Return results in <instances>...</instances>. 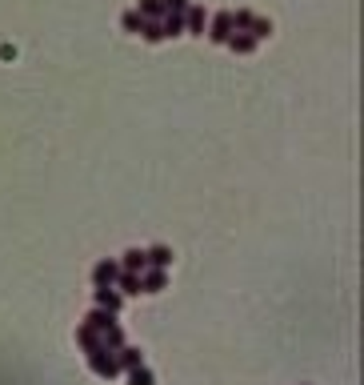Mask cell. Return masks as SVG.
<instances>
[{
    "mask_svg": "<svg viewBox=\"0 0 364 385\" xmlns=\"http://www.w3.org/2000/svg\"><path fill=\"white\" fill-rule=\"evenodd\" d=\"M164 285H168V269H148L141 273V293H164Z\"/></svg>",
    "mask_w": 364,
    "mask_h": 385,
    "instance_id": "obj_6",
    "label": "cell"
},
{
    "mask_svg": "<svg viewBox=\"0 0 364 385\" xmlns=\"http://www.w3.org/2000/svg\"><path fill=\"white\" fill-rule=\"evenodd\" d=\"M224 45L232 48V52H240V56H248V52H256V45H260V40H256L253 32H232Z\"/></svg>",
    "mask_w": 364,
    "mask_h": 385,
    "instance_id": "obj_8",
    "label": "cell"
},
{
    "mask_svg": "<svg viewBox=\"0 0 364 385\" xmlns=\"http://www.w3.org/2000/svg\"><path fill=\"white\" fill-rule=\"evenodd\" d=\"M256 36V40H269L272 36V20H260V16H253V29H248Z\"/></svg>",
    "mask_w": 364,
    "mask_h": 385,
    "instance_id": "obj_21",
    "label": "cell"
},
{
    "mask_svg": "<svg viewBox=\"0 0 364 385\" xmlns=\"http://www.w3.org/2000/svg\"><path fill=\"white\" fill-rule=\"evenodd\" d=\"M136 36H144L148 45H160V40H164V29H160V20H144Z\"/></svg>",
    "mask_w": 364,
    "mask_h": 385,
    "instance_id": "obj_16",
    "label": "cell"
},
{
    "mask_svg": "<svg viewBox=\"0 0 364 385\" xmlns=\"http://www.w3.org/2000/svg\"><path fill=\"white\" fill-rule=\"evenodd\" d=\"M228 36H232V8H221V13L208 20V40H212V45H224Z\"/></svg>",
    "mask_w": 364,
    "mask_h": 385,
    "instance_id": "obj_2",
    "label": "cell"
},
{
    "mask_svg": "<svg viewBox=\"0 0 364 385\" xmlns=\"http://www.w3.org/2000/svg\"><path fill=\"white\" fill-rule=\"evenodd\" d=\"M141 24H144V16L136 13V8H128V13L120 16V29L125 32H141Z\"/></svg>",
    "mask_w": 364,
    "mask_h": 385,
    "instance_id": "obj_19",
    "label": "cell"
},
{
    "mask_svg": "<svg viewBox=\"0 0 364 385\" xmlns=\"http://www.w3.org/2000/svg\"><path fill=\"white\" fill-rule=\"evenodd\" d=\"M160 29H164V40L184 36V13H164L160 16Z\"/></svg>",
    "mask_w": 364,
    "mask_h": 385,
    "instance_id": "obj_10",
    "label": "cell"
},
{
    "mask_svg": "<svg viewBox=\"0 0 364 385\" xmlns=\"http://www.w3.org/2000/svg\"><path fill=\"white\" fill-rule=\"evenodd\" d=\"M120 269H128V273H144V269H148L144 249H125V253H120Z\"/></svg>",
    "mask_w": 364,
    "mask_h": 385,
    "instance_id": "obj_9",
    "label": "cell"
},
{
    "mask_svg": "<svg viewBox=\"0 0 364 385\" xmlns=\"http://www.w3.org/2000/svg\"><path fill=\"white\" fill-rule=\"evenodd\" d=\"M88 369H93L96 377H104V382H112L116 373H120V365H116V349H93L88 353Z\"/></svg>",
    "mask_w": 364,
    "mask_h": 385,
    "instance_id": "obj_1",
    "label": "cell"
},
{
    "mask_svg": "<svg viewBox=\"0 0 364 385\" xmlns=\"http://www.w3.org/2000/svg\"><path fill=\"white\" fill-rule=\"evenodd\" d=\"M84 325H88V329H96V333H104L109 325H116V313L96 305V309H88V313H84Z\"/></svg>",
    "mask_w": 364,
    "mask_h": 385,
    "instance_id": "obj_7",
    "label": "cell"
},
{
    "mask_svg": "<svg viewBox=\"0 0 364 385\" xmlns=\"http://www.w3.org/2000/svg\"><path fill=\"white\" fill-rule=\"evenodd\" d=\"M136 13H141L144 20H160V16H164V4H160V0H136Z\"/></svg>",
    "mask_w": 364,
    "mask_h": 385,
    "instance_id": "obj_17",
    "label": "cell"
},
{
    "mask_svg": "<svg viewBox=\"0 0 364 385\" xmlns=\"http://www.w3.org/2000/svg\"><path fill=\"white\" fill-rule=\"evenodd\" d=\"M112 289H116L120 297H141V273L120 269V273H116V281H112Z\"/></svg>",
    "mask_w": 364,
    "mask_h": 385,
    "instance_id": "obj_5",
    "label": "cell"
},
{
    "mask_svg": "<svg viewBox=\"0 0 364 385\" xmlns=\"http://www.w3.org/2000/svg\"><path fill=\"white\" fill-rule=\"evenodd\" d=\"M253 29V13H248V8H237V13H232V32H248Z\"/></svg>",
    "mask_w": 364,
    "mask_h": 385,
    "instance_id": "obj_20",
    "label": "cell"
},
{
    "mask_svg": "<svg viewBox=\"0 0 364 385\" xmlns=\"http://www.w3.org/2000/svg\"><path fill=\"white\" fill-rule=\"evenodd\" d=\"M116 365L128 373V369L144 365V353H141V349H132V345H120V349H116Z\"/></svg>",
    "mask_w": 364,
    "mask_h": 385,
    "instance_id": "obj_13",
    "label": "cell"
},
{
    "mask_svg": "<svg viewBox=\"0 0 364 385\" xmlns=\"http://www.w3.org/2000/svg\"><path fill=\"white\" fill-rule=\"evenodd\" d=\"M116 273H120V261H112V257L96 261L93 265V289H109L112 281H116Z\"/></svg>",
    "mask_w": 364,
    "mask_h": 385,
    "instance_id": "obj_3",
    "label": "cell"
},
{
    "mask_svg": "<svg viewBox=\"0 0 364 385\" xmlns=\"http://www.w3.org/2000/svg\"><path fill=\"white\" fill-rule=\"evenodd\" d=\"M205 24H208L205 4H189L184 8V36H205Z\"/></svg>",
    "mask_w": 364,
    "mask_h": 385,
    "instance_id": "obj_4",
    "label": "cell"
},
{
    "mask_svg": "<svg viewBox=\"0 0 364 385\" xmlns=\"http://www.w3.org/2000/svg\"><path fill=\"white\" fill-rule=\"evenodd\" d=\"M164 4V13H184L189 8V0H160Z\"/></svg>",
    "mask_w": 364,
    "mask_h": 385,
    "instance_id": "obj_22",
    "label": "cell"
},
{
    "mask_svg": "<svg viewBox=\"0 0 364 385\" xmlns=\"http://www.w3.org/2000/svg\"><path fill=\"white\" fill-rule=\"evenodd\" d=\"M128 385H157V377H152L148 365H136V369H128Z\"/></svg>",
    "mask_w": 364,
    "mask_h": 385,
    "instance_id": "obj_18",
    "label": "cell"
},
{
    "mask_svg": "<svg viewBox=\"0 0 364 385\" xmlns=\"http://www.w3.org/2000/svg\"><path fill=\"white\" fill-rule=\"evenodd\" d=\"M100 345H104V349H120V345H125V329H120V325H109V329L100 333Z\"/></svg>",
    "mask_w": 364,
    "mask_h": 385,
    "instance_id": "obj_15",
    "label": "cell"
},
{
    "mask_svg": "<svg viewBox=\"0 0 364 385\" xmlns=\"http://www.w3.org/2000/svg\"><path fill=\"white\" fill-rule=\"evenodd\" d=\"M144 257H148L152 269H168L173 265V249L168 245H152V249H144Z\"/></svg>",
    "mask_w": 364,
    "mask_h": 385,
    "instance_id": "obj_12",
    "label": "cell"
},
{
    "mask_svg": "<svg viewBox=\"0 0 364 385\" xmlns=\"http://www.w3.org/2000/svg\"><path fill=\"white\" fill-rule=\"evenodd\" d=\"M93 297H96V305H100V309H112V313H120V305H125V297H120V293H116V289H93Z\"/></svg>",
    "mask_w": 364,
    "mask_h": 385,
    "instance_id": "obj_11",
    "label": "cell"
},
{
    "mask_svg": "<svg viewBox=\"0 0 364 385\" xmlns=\"http://www.w3.org/2000/svg\"><path fill=\"white\" fill-rule=\"evenodd\" d=\"M77 341H80V349H84V353L100 349V333H96V329H88V325H77Z\"/></svg>",
    "mask_w": 364,
    "mask_h": 385,
    "instance_id": "obj_14",
    "label": "cell"
}]
</instances>
